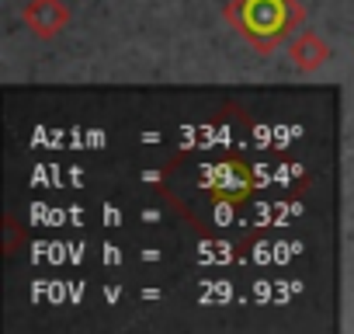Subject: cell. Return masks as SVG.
Returning <instances> with one entry per match:
<instances>
[{
    "instance_id": "cell-1",
    "label": "cell",
    "mask_w": 354,
    "mask_h": 334,
    "mask_svg": "<svg viewBox=\"0 0 354 334\" xmlns=\"http://www.w3.org/2000/svg\"><path fill=\"white\" fill-rule=\"evenodd\" d=\"M223 15L233 32L261 56H271L274 49L288 46L306 18L299 0H230Z\"/></svg>"
},
{
    "instance_id": "cell-2",
    "label": "cell",
    "mask_w": 354,
    "mask_h": 334,
    "mask_svg": "<svg viewBox=\"0 0 354 334\" xmlns=\"http://www.w3.org/2000/svg\"><path fill=\"white\" fill-rule=\"evenodd\" d=\"M205 188L223 202H243L254 192V171L240 160H223L205 167Z\"/></svg>"
},
{
    "instance_id": "cell-3",
    "label": "cell",
    "mask_w": 354,
    "mask_h": 334,
    "mask_svg": "<svg viewBox=\"0 0 354 334\" xmlns=\"http://www.w3.org/2000/svg\"><path fill=\"white\" fill-rule=\"evenodd\" d=\"M21 18L35 39H56L70 25V4H63V0H32L21 11Z\"/></svg>"
},
{
    "instance_id": "cell-4",
    "label": "cell",
    "mask_w": 354,
    "mask_h": 334,
    "mask_svg": "<svg viewBox=\"0 0 354 334\" xmlns=\"http://www.w3.org/2000/svg\"><path fill=\"white\" fill-rule=\"evenodd\" d=\"M288 60H292V67L299 73H316L319 67H326L330 46L316 32H295V39L288 42Z\"/></svg>"
}]
</instances>
